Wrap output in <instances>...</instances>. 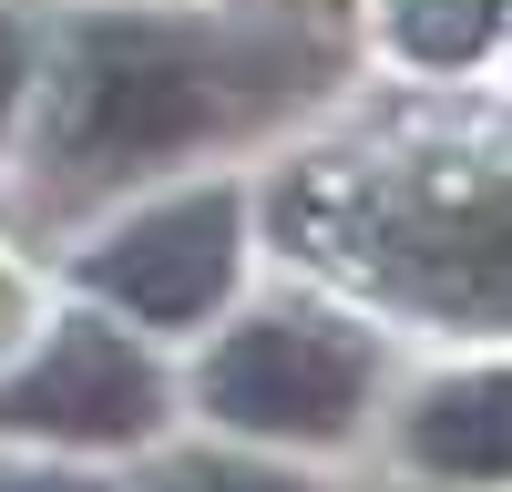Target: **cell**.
<instances>
[{"instance_id": "6da1fadb", "label": "cell", "mask_w": 512, "mask_h": 492, "mask_svg": "<svg viewBox=\"0 0 512 492\" xmlns=\"http://www.w3.org/2000/svg\"><path fill=\"white\" fill-rule=\"evenodd\" d=\"M267 93V62L246 41L205 31V21H164V11H123L93 21L62 62V93H52V185L62 195H93L113 175H144L164 154H195L205 134Z\"/></svg>"}, {"instance_id": "7a4b0ae2", "label": "cell", "mask_w": 512, "mask_h": 492, "mask_svg": "<svg viewBox=\"0 0 512 492\" xmlns=\"http://www.w3.org/2000/svg\"><path fill=\"white\" fill-rule=\"evenodd\" d=\"M369 380H379L369 328L328 308H267L226 328V349L205 359L195 390L226 431H256V441H349V421L369 410Z\"/></svg>"}, {"instance_id": "3957f363", "label": "cell", "mask_w": 512, "mask_h": 492, "mask_svg": "<svg viewBox=\"0 0 512 492\" xmlns=\"http://www.w3.org/2000/svg\"><path fill=\"white\" fill-rule=\"evenodd\" d=\"M236 267H246V205H236V185H195V195H164L144 216H123L82 257V287L144 328H205L226 308Z\"/></svg>"}, {"instance_id": "277c9868", "label": "cell", "mask_w": 512, "mask_h": 492, "mask_svg": "<svg viewBox=\"0 0 512 492\" xmlns=\"http://www.w3.org/2000/svg\"><path fill=\"white\" fill-rule=\"evenodd\" d=\"M154 421H164V369L103 318H62L52 339H41V359L0 380V431H21V441L123 451Z\"/></svg>"}, {"instance_id": "5b68a950", "label": "cell", "mask_w": 512, "mask_h": 492, "mask_svg": "<svg viewBox=\"0 0 512 492\" xmlns=\"http://www.w3.org/2000/svg\"><path fill=\"white\" fill-rule=\"evenodd\" d=\"M410 462L441 472V482H472V492L502 482V380H492V369L420 390V410H410Z\"/></svg>"}, {"instance_id": "8992f818", "label": "cell", "mask_w": 512, "mask_h": 492, "mask_svg": "<svg viewBox=\"0 0 512 492\" xmlns=\"http://www.w3.org/2000/svg\"><path fill=\"white\" fill-rule=\"evenodd\" d=\"M492 31H502V0H390V41L410 62H431V72L482 62Z\"/></svg>"}, {"instance_id": "52a82bcc", "label": "cell", "mask_w": 512, "mask_h": 492, "mask_svg": "<svg viewBox=\"0 0 512 492\" xmlns=\"http://www.w3.org/2000/svg\"><path fill=\"white\" fill-rule=\"evenodd\" d=\"M154 492H318L297 472H267V462H236V451H185V462H164Z\"/></svg>"}, {"instance_id": "ba28073f", "label": "cell", "mask_w": 512, "mask_h": 492, "mask_svg": "<svg viewBox=\"0 0 512 492\" xmlns=\"http://www.w3.org/2000/svg\"><path fill=\"white\" fill-rule=\"evenodd\" d=\"M21 93H31V31L0 11V134H11V113H21Z\"/></svg>"}, {"instance_id": "9c48e42d", "label": "cell", "mask_w": 512, "mask_h": 492, "mask_svg": "<svg viewBox=\"0 0 512 492\" xmlns=\"http://www.w3.org/2000/svg\"><path fill=\"white\" fill-rule=\"evenodd\" d=\"M0 492H113L93 472H31V462H0Z\"/></svg>"}, {"instance_id": "30bf717a", "label": "cell", "mask_w": 512, "mask_h": 492, "mask_svg": "<svg viewBox=\"0 0 512 492\" xmlns=\"http://www.w3.org/2000/svg\"><path fill=\"white\" fill-rule=\"evenodd\" d=\"M21 328H31V298H21V277H11V267H0V349H11V339H21Z\"/></svg>"}]
</instances>
